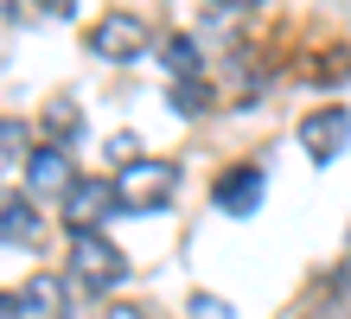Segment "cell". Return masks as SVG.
Wrapping results in <instances>:
<instances>
[{"instance_id": "277c9868", "label": "cell", "mask_w": 351, "mask_h": 319, "mask_svg": "<svg viewBox=\"0 0 351 319\" xmlns=\"http://www.w3.org/2000/svg\"><path fill=\"white\" fill-rule=\"evenodd\" d=\"M90 51L96 58H115V64H128L147 51V19L141 13H102L96 26H90Z\"/></svg>"}, {"instance_id": "2e32d148", "label": "cell", "mask_w": 351, "mask_h": 319, "mask_svg": "<svg viewBox=\"0 0 351 319\" xmlns=\"http://www.w3.org/2000/svg\"><path fill=\"white\" fill-rule=\"evenodd\" d=\"M109 319H147V313H141V307H115Z\"/></svg>"}, {"instance_id": "9a60e30c", "label": "cell", "mask_w": 351, "mask_h": 319, "mask_svg": "<svg viewBox=\"0 0 351 319\" xmlns=\"http://www.w3.org/2000/svg\"><path fill=\"white\" fill-rule=\"evenodd\" d=\"M26 13H51V19H71L77 13V0H26V7H19V19Z\"/></svg>"}, {"instance_id": "ba28073f", "label": "cell", "mask_w": 351, "mask_h": 319, "mask_svg": "<svg viewBox=\"0 0 351 319\" xmlns=\"http://www.w3.org/2000/svg\"><path fill=\"white\" fill-rule=\"evenodd\" d=\"M115 211V179H77L64 191V224L84 237V230H102V217Z\"/></svg>"}, {"instance_id": "5bb4252c", "label": "cell", "mask_w": 351, "mask_h": 319, "mask_svg": "<svg viewBox=\"0 0 351 319\" xmlns=\"http://www.w3.org/2000/svg\"><path fill=\"white\" fill-rule=\"evenodd\" d=\"M173 109L179 115H198L204 109V83H179V90H173Z\"/></svg>"}, {"instance_id": "7a4b0ae2", "label": "cell", "mask_w": 351, "mask_h": 319, "mask_svg": "<svg viewBox=\"0 0 351 319\" xmlns=\"http://www.w3.org/2000/svg\"><path fill=\"white\" fill-rule=\"evenodd\" d=\"M173 191H179V166L173 160H147V154H141L134 166L115 173V204L121 211H160Z\"/></svg>"}, {"instance_id": "e0dca14e", "label": "cell", "mask_w": 351, "mask_h": 319, "mask_svg": "<svg viewBox=\"0 0 351 319\" xmlns=\"http://www.w3.org/2000/svg\"><path fill=\"white\" fill-rule=\"evenodd\" d=\"M217 7H256V0H217Z\"/></svg>"}, {"instance_id": "8992f818", "label": "cell", "mask_w": 351, "mask_h": 319, "mask_svg": "<svg viewBox=\"0 0 351 319\" xmlns=\"http://www.w3.org/2000/svg\"><path fill=\"white\" fill-rule=\"evenodd\" d=\"M262 191H268V173H262L256 160H243V166H230V173H217L211 204L223 211V217H250V211L262 204Z\"/></svg>"}, {"instance_id": "6da1fadb", "label": "cell", "mask_w": 351, "mask_h": 319, "mask_svg": "<svg viewBox=\"0 0 351 319\" xmlns=\"http://www.w3.org/2000/svg\"><path fill=\"white\" fill-rule=\"evenodd\" d=\"M64 268H71V281L84 287V294H109L121 274H128V262H121V249L102 237V230H84V237H71L64 249Z\"/></svg>"}, {"instance_id": "9c48e42d", "label": "cell", "mask_w": 351, "mask_h": 319, "mask_svg": "<svg viewBox=\"0 0 351 319\" xmlns=\"http://www.w3.org/2000/svg\"><path fill=\"white\" fill-rule=\"evenodd\" d=\"M0 243H38V211L32 198H0Z\"/></svg>"}, {"instance_id": "8fae6325", "label": "cell", "mask_w": 351, "mask_h": 319, "mask_svg": "<svg viewBox=\"0 0 351 319\" xmlns=\"http://www.w3.org/2000/svg\"><path fill=\"white\" fill-rule=\"evenodd\" d=\"M19 147H26V128H19V121H7V115H0V179H7V173H13V160H19Z\"/></svg>"}, {"instance_id": "30bf717a", "label": "cell", "mask_w": 351, "mask_h": 319, "mask_svg": "<svg viewBox=\"0 0 351 319\" xmlns=\"http://www.w3.org/2000/svg\"><path fill=\"white\" fill-rule=\"evenodd\" d=\"M160 64H167L179 83H198V45L192 38H167V45H160Z\"/></svg>"}, {"instance_id": "7c38bea8", "label": "cell", "mask_w": 351, "mask_h": 319, "mask_svg": "<svg viewBox=\"0 0 351 319\" xmlns=\"http://www.w3.org/2000/svg\"><path fill=\"white\" fill-rule=\"evenodd\" d=\"M77 121H84V109H77L71 96H64V102H51V109H45V128H51V134H77Z\"/></svg>"}, {"instance_id": "52a82bcc", "label": "cell", "mask_w": 351, "mask_h": 319, "mask_svg": "<svg viewBox=\"0 0 351 319\" xmlns=\"http://www.w3.org/2000/svg\"><path fill=\"white\" fill-rule=\"evenodd\" d=\"M345 141H351V109H345V102H326V109H313V115L300 121V147H306L319 166H326V160H339V154H345Z\"/></svg>"}, {"instance_id": "3957f363", "label": "cell", "mask_w": 351, "mask_h": 319, "mask_svg": "<svg viewBox=\"0 0 351 319\" xmlns=\"http://www.w3.org/2000/svg\"><path fill=\"white\" fill-rule=\"evenodd\" d=\"M0 319H64V281L58 274H32L0 294Z\"/></svg>"}, {"instance_id": "4fadbf2b", "label": "cell", "mask_w": 351, "mask_h": 319, "mask_svg": "<svg viewBox=\"0 0 351 319\" xmlns=\"http://www.w3.org/2000/svg\"><path fill=\"white\" fill-rule=\"evenodd\" d=\"M192 319H237L230 313V300H217V294H192V307H185Z\"/></svg>"}, {"instance_id": "5b68a950", "label": "cell", "mask_w": 351, "mask_h": 319, "mask_svg": "<svg viewBox=\"0 0 351 319\" xmlns=\"http://www.w3.org/2000/svg\"><path fill=\"white\" fill-rule=\"evenodd\" d=\"M77 185L71 173V147L64 141H45L26 154V198H64V191Z\"/></svg>"}]
</instances>
